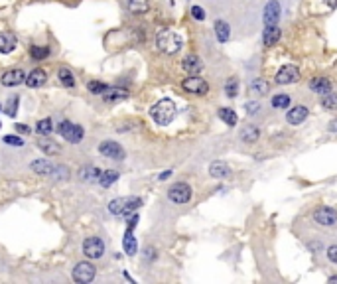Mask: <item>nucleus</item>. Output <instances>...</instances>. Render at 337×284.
<instances>
[{
	"label": "nucleus",
	"mask_w": 337,
	"mask_h": 284,
	"mask_svg": "<svg viewBox=\"0 0 337 284\" xmlns=\"http://www.w3.org/2000/svg\"><path fill=\"white\" fill-rule=\"evenodd\" d=\"M150 117L154 118V122L160 124V126H166L170 124L174 117H176V105L172 99H162L158 101L156 105L150 109Z\"/></svg>",
	"instance_id": "obj_1"
},
{
	"label": "nucleus",
	"mask_w": 337,
	"mask_h": 284,
	"mask_svg": "<svg viewBox=\"0 0 337 284\" xmlns=\"http://www.w3.org/2000/svg\"><path fill=\"white\" fill-rule=\"evenodd\" d=\"M156 46L160 51L172 55V53H178V51H180L181 38L174 30H162V32H158V36H156Z\"/></svg>",
	"instance_id": "obj_2"
},
{
	"label": "nucleus",
	"mask_w": 337,
	"mask_h": 284,
	"mask_svg": "<svg viewBox=\"0 0 337 284\" xmlns=\"http://www.w3.org/2000/svg\"><path fill=\"white\" fill-rule=\"evenodd\" d=\"M142 205L140 197H116L109 203V211L112 215H130Z\"/></svg>",
	"instance_id": "obj_3"
},
{
	"label": "nucleus",
	"mask_w": 337,
	"mask_h": 284,
	"mask_svg": "<svg viewBox=\"0 0 337 284\" xmlns=\"http://www.w3.org/2000/svg\"><path fill=\"white\" fill-rule=\"evenodd\" d=\"M95 274H97V268L87 262V260H83V262H77L75 266H73V272H71V276H73V280L79 284H87L91 282L93 278H95Z\"/></svg>",
	"instance_id": "obj_4"
},
{
	"label": "nucleus",
	"mask_w": 337,
	"mask_h": 284,
	"mask_svg": "<svg viewBox=\"0 0 337 284\" xmlns=\"http://www.w3.org/2000/svg\"><path fill=\"white\" fill-rule=\"evenodd\" d=\"M57 132L68 142H71V144H77V142H81V138H83V128L79 124L69 122V120H61L57 124Z\"/></svg>",
	"instance_id": "obj_5"
},
{
	"label": "nucleus",
	"mask_w": 337,
	"mask_h": 284,
	"mask_svg": "<svg viewBox=\"0 0 337 284\" xmlns=\"http://www.w3.org/2000/svg\"><path fill=\"white\" fill-rule=\"evenodd\" d=\"M83 255L87 259H101L105 255V243L99 237H87L83 241Z\"/></svg>",
	"instance_id": "obj_6"
},
{
	"label": "nucleus",
	"mask_w": 337,
	"mask_h": 284,
	"mask_svg": "<svg viewBox=\"0 0 337 284\" xmlns=\"http://www.w3.org/2000/svg\"><path fill=\"white\" fill-rule=\"evenodd\" d=\"M181 87H183V91L191 95H205L209 91V85L205 83V79L197 77V75H189L187 79H183Z\"/></svg>",
	"instance_id": "obj_7"
},
{
	"label": "nucleus",
	"mask_w": 337,
	"mask_h": 284,
	"mask_svg": "<svg viewBox=\"0 0 337 284\" xmlns=\"http://www.w3.org/2000/svg\"><path fill=\"white\" fill-rule=\"evenodd\" d=\"M168 197L174 201V203H187L189 197H191V188L183 182H178L174 184L172 188L168 189Z\"/></svg>",
	"instance_id": "obj_8"
},
{
	"label": "nucleus",
	"mask_w": 337,
	"mask_h": 284,
	"mask_svg": "<svg viewBox=\"0 0 337 284\" xmlns=\"http://www.w3.org/2000/svg\"><path fill=\"white\" fill-rule=\"evenodd\" d=\"M99 152L107 158H112V160H122L124 158V148L114 140H105L99 144Z\"/></svg>",
	"instance_id": "obj_9"
},
{
	"label": "nucleus",
	"mask_w": 337,
	"mask_h": 284,
	"mask_svg": "<svg viewBox=\"0 0 337 284\" xmlns=\"http://www.w3.org/2000/svg\"><path fill=\"white\" fill-rule=\"evenodd\" d=\"M314 221L317 225H323V227H331L337 223V211L331 209V207H319L314 211Z\"/></svg>",
	"instance_id": "obj_10"
},
{
	"label": "nucleus",
	"mask_w": 337,
	"mask_h": 284,
	"mask_svg": "<svg viewBox=\"0 0 337 284\" xmlns=\"http://www.w3.org/2000/svg\"><path fill=\"white\" fill-rule=\"evenodd\" d=\"M300 79V71L294 65H284L276 73V83L278 85H288V83H296Z\"/></svg>",
	"instance_id": "obj_11"
},
{
	"label": "nucleus",
	"mask_w": 337,
	"mask_h": 284,
	"mask_svg": "<svg viewBox=\"0 0 337 284\" xmlns=\"http://www.w3.org/2000/svg\"><path fill=\"white\" fill-rule=\"evenodd\" d=\"M0 83L4 87H16L20 83H26V73L22 69H10L0 77Z\"/></svg>",
	"instance_id": "obj_12"
},
{
	"label": "nucleus",
	"mask_w": 337,
	"mask_h": 284,
	"mask_svg": "<svg viewBox=\"0 0 337 284\" xmlns=\"http://www.w3.org/2000/svg\"><path fill=\"white\" fill-rule=\"evenodd\" d=\"M280 18V2L278 0H270L264 8V24L266 26H276Z\"/></svg>",
	"instance_id": "obj_13"
},
{
	"label": "nucleus",
	"mask_w": 337,
	"mask_h": 284,
	"mask_svg": "<svg viewBox=\"0 0 337 284\" xmlns=\"http://www.w3.org/2000/svg\"><path fill=\"white\" fill-rule=\"evenodd\" d=\"M181 69L187 71L189 75H197V73L203 69L201 59H199L197 55H193V53H191V55H185L183 61H181Z\"/></svg>",
	"instance_id": "obj_14"
},
{
	"label": "nucleus",
	"mask_w": 337,
	"mask_h": 284,
	"mask_svg": "<svg viewBox=\"0 0 337 284\" xmlns=\"http://www.w3.org/2000/svg\"><path fill=\"white\" fill-rule=\"evenodd\" d=\"M18 46V40L12 32H0V53H10Z\"/></svg>",
	"instance_id": "obj_15"
},
{
	"label": "nucleus",
	"mask_w": 337,
	"mask_h": 284,
	"mask_svg": "<svg viewBox=\"0 0 337 284\" xmlns=\"http://www.w3.org/2000/svg\"><path fill=\"white\" fill-rule=\"evenodd\" d=\"M30 168H32V172H34V174H40V176H51V174L55 172V166L51 164L49 160H45V158L32 162Z\"/></svg>",
	"instance_id": "obj_16"
},
{
	"label": "nucleus",
	"mask_w": 337,
	"mask_h": 284,
	"mask_svg": "<svg viewBox=\"0 0 337 284\" xmlns=\"http://www.w3.org/2000/svg\"><path fill=\"white\" fill-rule=\"evenodd\" d=\"M308 107H302V105H298V107H294L288 111V115H286V120L290 122V124H300V122H304L306 117H308Z\"/></svg>",
	"instance_id": "obj_17"
},
{
	"label": "nucleus",
	"mask_w": 337,
	"mask_h": 284,
	"mask_svg": "<svg viewBox=\"0 0 337 284\" xmlns=\"http://www.w3.org/2000/svg\"><path fill=\"white\" fill-rule=\"evenodd\" d=\"M128 97V91L126 89H120V87H107V91L103 93V99L107 103H116V101H124Z\"/></svg>",
	"instance_id": "obj_18"
},
{
	"label": "nucleus",
	"mask_w": 337,
	"mask_h": 284,
	"mask_svg": "<svg viewBox=\"0 0 337 284\" xmlns=\"http://www.w3.org/2000/svg\"><path fill=\"white\" fill-rule=\"evenodd\" d=\"M47 79L44 69H34L30 71V75H26V85L28 87H42Z\"/></svg>",
	"instance_id": "obj_19"
},
{
	"label": "nucleus",
	"mask_w": 337,
	"mask_h": 284,
	"mask_svg": "<svg viewBox=\"0 0 337 284\" xmlns=\"http://www.w3.org/2000/svg\"><path fill=\"white\" fill-rule=\"evenodd\" d=\"M280 40V30L278 26H266V30L262 32V44L266 47H272Z\"/></svg>",
	"instance_id": "obj_20"
},
{
	"label": "nucleus",
	"mask_w": 337,
	"mask_h": 284,
	"mask_svg": "<svg viewBox=\"0 0 337 284\" xmlns=\"http://www.w3.org/2000/svg\"><path fill=\"white\" fill-rule=\"evenodd\" d=\"M310 87H312V91H315L317 95H325L331 91V81L325 79V77H315V79H312Z\"/></svg>",
	"instance_id": "obj_21"
},
{
	"label": "nucleus",
	"mask_w": 337,
	"mask_h": 284,
	"mask_svg": "<svg viewBox=\"0 0 337 284\" xmlns=\"http://www.w3.org/2000/svg\"><path fill=\"white\" fill-rule=\"evenodd\" d=\"M38 146H40V150H44L45 156H57V154L61 152L59 144L53 140H49V138H42V140L38 142Z\"/></svg>",
	"instance_id": "obj_22"
},
{
	"label": "nucleus",
	"mask_w": 337,
	"mask_h": 284,
	"mask_svg": "<svg viewBox=\"0 0 337 284\" xmlns=\"http://www.w3.org/2000/svg\"><path fill=\"white\" fill-rule=\"evenodd\" d=\"M248 89H250V93L252 95H258V97H262V95H266L270 91V85L264 81V79H252L250 81V85H248Z\"/></svg>",
	"instance_id": "obj_23"
},
{
	"label": "nucleus",
	"mask_w": 337,
	"mask_h": 284,
	"mask_svg": "<svg viewBox=\"0 0 337 284\" xmlns=\"http://www.w3.org/2000/svg\"><path fill=\"white\" fill-rule=\"evenodd\" d=\"M101 174H103V172H101L97 166H87V168H83V170L79 172V178L85 180V182H99Z\"/></svg>",
	"instance_id": "obj_24"
},
{
	"label": "nucleus",
	"mask_w": 337,
	"mask_h": 284,
	"mask_svg": "<svg viewBox=\"0 0 337 284\" xmlns=\"http://www.w3.org/2000/svg\"><path fill=\"white\" fill-rule=\"evenodd\" d=\"M122 245H124V253L126 255H136V251H138V245H136V239L132 235V229H126V233H124V239H122Z\"/></svg>",
	"instance_id": "obj_25"
},
{
	"label": "nucleus",
	"mask_w": 337,
	"mask_h": 284,
	"mask_svg": "<svg viewBox=\"0 0 337 284\" xmlns=\"http://www.w3.org/2000/svg\"><path fill=\"white\" fill-rule=\"evenodd\" d=\"M209 174L213 176V178H227L229 174H231V168L225 164V162H213V164L209 166Z\"/></svg>",
	"instance_id": "obj_26"
},
{
	"label": "nucleus",
	"mask_w": 337,
	"mask_h": 284,
	"mask_svg": "<svg viewBox=\"0 0 337 284\" xmlns=\"http://www.w3.org/2000/svg\"><path fill=\"white\" fill-rule=\"evenodd\" d=\"M258 136H260V130H258V126H254V124H248L243 128V132H241V138L248 144H252V142L258 140Z\"/></svg>",
	"instance_id": "obj_27"
},
{
	"label": "nucleus",
	"mask_w": 337,
	"mask_h": 284,
	"mask_svg": "<svg viewBox=\"0 0 337 284\" xmlns=\"http://www.w3.org/2000/svg\"><path fill=\"white\" fill-rule=\"evenodd\" d=\"M116 180H118V172H116V170H107V172H103V174H101L99 184H101L103 188H111Z\"/></svg>",
	"instance_id": "obj_28"
},
{
	"label": "nucleus",
	"mask_w": 337,
	"mask_h": 284,
	"mask_svg": "<svg viewBox=\"0 0 337 284\" xmlns=\"http://www.w3.org/2000/svg\"><path fill=\"white\" fill-rule=\"evenodd\" d=\"M229 24L223 22V20H217L215 22V36H217V40L219 42H227L229 40Z\"/></svg>",
	"instance_id": "obj_29"
},
{
	"label": "nucleus",
	"mask_w": 337,
	"mask_h": 284,
	"mask_svg": "<svg viewBox=\"0 0 337 284\" xmlns=\"http://www.w3.org/2000/svg\"><path fill=\"white\" fill-rule=\"evenodd\" d=\"M321 107L327 111H337V93L329 91L321 97Z\"/></svg>",
	"instance_id": "obj_30"
},
{
	"label": "nucleus",
	"mask_w": 337,
	"mask_h": 284,
	"mask_svg": "<svg viewBox=\"0 0 337 284\" xmlns=\"http://www.w3.org/2000/svg\"><path fill=\"white\" fill-rule=\"evenodd\" d=\"M219 118L223 120L227 126H235L237 124V115L233 109H219Z\"/></svg>",
	"instance_id": "obj_31"
},
{
	"label": "nucleus",
	"mask_w": 337,
	"mask_h": 284,
	"mask_svg": "<svg viewBox=\"0 0 337 284\" xmlns=\"http://www.w3.org/2000/svg\"><path fill=\"white\" fill-rule=\"evenodd\" d=\"M57 77H59V81H61L65 87H73V85H75V77H73V73H71L68 67H61V69L57 71Z\"/></svg>",
	"instance_id": "obj_32"
},
{
	"label": "nucleus",
	"mask_w": 337,
	"mask_h": 284,
	"mask_svg": "<svg viewBox=\"0 0 337 284\" xmlns=\"http://www.w3.org/2000/svg\"><path fill=\"white\" fill-rule=\"evenodd\" d=\"M18 95H14V97H10L8 99V103H6V107H4V113L8 115V117H16V113H18Z\"/></svg>",
	"instance_id": "obj_33"
},
{
	"label": "nucleus",
	"mask_w": 337,
	"mask_h": 284,
	"mask_svg": "<svg viewBox=\"0 0 337 284\" xmlns=\"http://www.w3.org/2000/svg\"><path fill=\"white\" fill-rule=\"evenodd\" d=\"M272 107L274 109H286V107H290V95H274V99H272Z\"/></svg>",
	"instance_id": "obj_34"
},
{
	"label": "nucleus",
	"mask_w": 337,
	"mask_h": 284,
	"mask_svg": "<svg viewBox=\"0 0 337 284\" xmlns=\"http://www.w3.org/2000/svg\"><path fill=\"white\" fill-rule=\"evenodd\" d=\"M30 55H32L34 59H45V57L49 55V47H45V46L30 47Z\"/></svg>",
	"instance_id": "obj_35"
},
{
	"label": "nucleus",
	"mask_w": 337,
	"mask_h": 284,
	"mask_svg": "<svg viewBox=\"0 0 337 284\" xmlns=\"http://www.w3.org/2000/svg\"><path fill=\"white\" fill-rule=\"evenodd\" d=\"M36 130H38V134H49L51 130H53V126H51V118H42L38 124H36Z\"/></svg>",
	"instance_id": "obj_36"
},
{
	"label": "nucleus",
	"mask_w": 337,
	"mask_h": 284,
	"mask_svg": "<svg viewBox=\"0 0 337 284\" xmlns=\"http://www.w3.org/2000/svg\"><path fill=\"white\" fill-rule=\"evenodd\" d=\"M128 8L136 12V14H140V12H146L148 10V2L146 0H128Z\"/></svg>",
	"instance_id": "obj_37"
},
{
	"label": "nucleus",
	"mask_w": 337,
	"mask_h": 284,
	"mask_svg": "<svg viewBox=\"0 0 337 284\" xmlns=\"http://www.w3.org/2000/svg\"><path fill=\"white\" fill-rule=\"evenodd\" d=\"M225 93L229 95V97H237V95H239V83H237L235 77H231V79L227 81V85H225Z\"/></svg>",
	"instance_id": "obj_38"
},
{
	"label": "nucleus",
	"mask_w": 337,
	"mask_h": 284,
	"mask_svg": "<svg viewBox=\"0 0 337 284\" xmlns=\"http://www.w3.org/2000/svg\"><path fill=\"white\" fill-rule=\"evenodd\" d=\"M87 89L95 95H103L107 91V85H105V83H99V81H89V83H87Z\"/></svg>",
	"instance_id": "obj_39"
},
{
	"label": "nucleus",
	"mask_w": 337,
	"mask_h": 284,
	"mask_svg": "<svg viewBox=\"0 0 337 284\" xmlns=\"http://www.w3.org/2000/svg\"><path fill=\"white\" fill-rule=\"evenodd\" d=\"M2 140L6 142L8 146H18V148H20V146H24V140H22V138H20V136H14V134H6V136H4Z\"/></svg>",
	"instance_id": "obj_40"
},
{
	"label": "nucleus",
	"mask_w": 337,
	"mask_h": 284,
	"mask_svg": "<svg viewBox=\"0 0 337 284\" xmlns=\"http://www.w3.org/2000/svg\"><path fill=\"white\" fill-rule=\"evenodd\" d=\"M191 16H193L195 20H199V22L205 20V12H203L201 6H193V8H191Z\"/></svg>",
	"instance_id": "obj_41"
},
{
	"label": "nucleus",
	"mask_w": 337,
	"mask_h": 284,
	"mask_svg": "<svg viewBox=\"0 0 337 284\" xmlns=\"http://www.w3.org/2000/svg\"><path fill=\"white\" fill-rule=\"evenodd\" d=\"M245 109H247L248 115H256V113L260 111V105H258V103H247Z\"/></svg>",
	"instance_id": "obj_42"
},
{
	"label": "nucleus",
	"mask_w": 337,
	"mask_h": 284,
	"mask_svg": "<svg viewBox=\"0 0 337 284\" xmlns=\"http://www.w3.org/2000/svg\"><path fill=\"white\" fill-rule=\"evenodd\" d=\"M327 259L337 264V245H331V247L327 249Z\"/></svg>",
	"instance_id": "obj_43"
},
{
	"label": "nucleus",
	"mask_w": 337,
	"mask_h": 284,
	"mask_svg": "<svg viewBox=\"0 0 337 284\" xmlns=\"http://www.w3.org/2000/svg\"><path fill=\"white\" fill-rule=\"evenodd\" d=\"M14 128L20 132V134H28L30 132V126H26V124H22V122H18V124H14Z\"/></svg>",
	"instance_id": "obj_44"
},
{
	"label": "nucleus",
	"mask_w": 337,
	"mask_h": 284,
	"mask_svg": "<svg viewBox=\"0 0 337 284\" xmlns=\"http://www.w3.org/2000/svg\"><path fill=\"white\" fill-rule=\"evenodd\" d=\"M170 176H172V172H170V170H166V172H162V174H160V180H168Z\"/></svg>",
	"instance_id": "obj_45"
},
{
	"label": "nucleus",
	"mask_w": 337,
	"mask_h": 284,
	"mask_svg": "<svg viewBox=\"0 0 337 284\" xmlns=\"http://www.w3.org/2000/svg\"><path fill=\"white\" fill-rule=\"evenodd\" d=\"M329 130H331V132H337V120H331V122H329Z\"/></svg>",
	"instance_id": "obj_46"
},
{
	"label": "nucleus",
	"mask_w": 337,
	"mask_h": 284,
	"mask_svg": "<svg viewBox=\"0 0 337 284\" xmlns=\"http://www.w3.org/2000/svg\"><path fill=\"white\" fill-rule=\"evenodd\" d=\"M325 2H327L331 8H335V6H337V0H325Z\"/></svg>",
	"instance_id": "obj_47"
},
{
	"label": "nucleus",
	"mask_w": 337,
	"mask_h": 284,
	"mask_svg": "<svg viewBox=\"0 0 337 284\" xmlns=\"http://www.w3.org/2000/svg\"><path fill=\"white\" fill-rule=\"evenodd\" d=\"M329 282H337V276H331V278H329Z\"/></svg>",
	"instance_id": "obj_48"
},
{
	"label": "nucleus",
	"mask_w": 337,
	"mask_h": 284,
	"mask_svg": "<svg viewBox=\"0 0 337 284\" xmlns=\"http://www.w3.org/2000/svg\"><path fill=\"white\" fill-rule=\"evenodd\" d=\"M0 111H2V105H0Z\"/></svg>",
	"instance_id": "obj_49"
},
{
	"label": "nucleus",
	"mask_w": 337,
	"mask_h": 284,
	"mask_svg": "<svg viewBox=\"0 0 337 284\" xmlns=\"http://www.w3.org/2000/svg\"><path fill=\"white\" fill-rule=\"evenodd\" d=\"M0 126H2V124H0Z\"/></svg>",
	"instance_id": "obj_50"
}]
</instances>
